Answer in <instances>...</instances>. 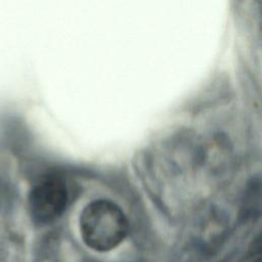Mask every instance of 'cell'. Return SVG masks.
I'll list each match as a JSON object with an SVG mask.
<instances>
[{
  "label": "cell",
  "instance_id": "1",
  "mask_svg": "<svg viewBox=\"0 0 262 262\" xmlns=\"http://www.w3.org/2000/svg\"><path fill=\"white\" fill-rule=\"evenodd\" d=\"M83 243L91 250L106 253L120 246L129 231V221L115 202L97 199L88 203L79 217Z\"/></svg>",
  "mask_w": 262,
  "mask_h": 262
},
{
  "label": "cell",
  "instance_id": "2",
  "mask_svg": "<svg viewBox=\"0 0 262 262\" xmlns=\"http://www.w3.org/2000/svg\"><path fill=\"white\" fill-rule=\"evenodd\" d=\"M69 188L58 174L42 176L30 189L28 211L33 221L39 225L55 222L66 212L69 205Z\"/></svg>",
  "mask_w": 262,
  "mask_h": 262
},
{
  "label": "cell",
  "instance_id": "3",
  "mask_svg": "<svg viewBox=\"0 0 262 262\" xmlns=\"http://www.w3.org/2000/svg\"><path fill=\"white\" fill-rule=\"evenodd\" d=\"M249 262H262V251L256 252V255Z\"/></svg>",
  "mask_w": 262,
  "mask_h": 262
},
{
  "label": "cell",
  "instance_id": "4",
  "mask_svg": "<svg viewBox=\"0 0 262 262\" xmlns=\"http://www.w3.org/2000/svg\"><path fill=\"white\" fill-rule=\"evenodd\" d=\"M258 251L257 252H259V251H262V238L259 241V243H258Z\"/></svg>",
  "mask_w": 262,
  "mask_h": 262
},
{
  "label": "cell",
  "instance_id": "5",
  "mask_svg": "<svg viewBox=\"0 0 262 262\" xmlns=\"http://www.w3.org/2000/svg\"><path fill=\"white\" fill-rule=\"evenodd\" d=\"M1 198H2V185L0 182V203H1Z\"/></svg>",
  "mask_w": 262,
  "mask_h": 262
}]
</instances>
